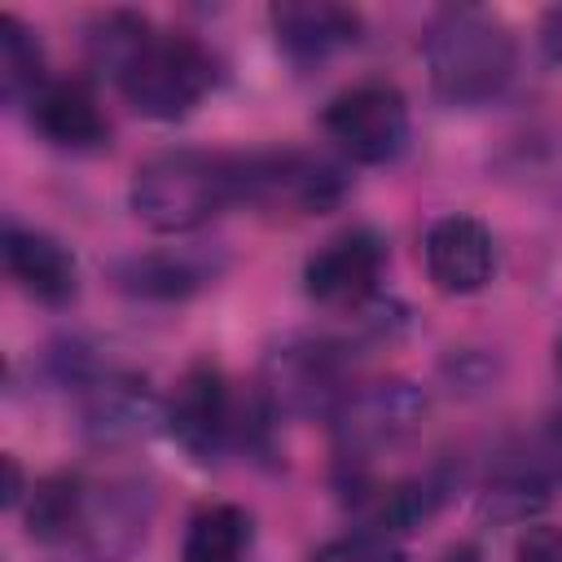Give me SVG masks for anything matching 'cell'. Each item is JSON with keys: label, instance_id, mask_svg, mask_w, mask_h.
Segmentation results:
<instances>
[{"label": "cell", "instance_id": "19", "mask_svg": "<svg viewBox=\"0 0 562 562\" xmlns=\"http://www.w3.org/2000/svg\"><path fill=\"white\" fill-rule=\"evenodd\" d=\"M79 492H83V474H48V479H40L31 487V501H26L31 540L70 544L75 540V518H79Z\"/></svg>", "mask_w": 562, "mask_h": 562}, {"label": "cell", "instance_id": "9", "mask_svg": "<svg viewBox=\"0 0 562 562\" xmlns=\"http://www.w3.org/2000/svg\"><path fill=\"white\" fill-rule=\"evenodd\" d=\"M162 430L189 461L198 465L220 461V452L237 435V413H233L228 378L215 360H193L180 373V382L162 404Z\"/></svg>", "mask_w": 562, "mask_h": 562}, {"label": "cell", "instance_id": "21", "mask_svg": "<svg viewBox=\"0 0 562 562\" xmlns=\"http://www.w3.org/2000/svg\"><path fill=\"white\" fill-rule=\"evenodd\" d=\"M514 562H562V527L558 522H527L514 540Z\"/></svg>", "mask_w": 562, "mask_h": 562}, {"label": "cell", "instance_id": "25", "mask_svg": "<svg viewBox=\"0 0 562 562\" xmlns=\"http://www.w3.org/2000/svg\"><path fill=\"white\" fill-rule=\"evenodd\" d=\"M558 369H562V338H558Z\"/></svg>", "mask_w": 562, "mask_h": 562}, {"label": "cell", "instance_id": "18", "mask_svg": "<svg viewBox=\"0 0 562 562\" xmlns=\"http://www.w3.org/2000/svg\"><path fill=\"white\" fill-rule=\"evenodd\" d=\"M48 83L44 75V48L35 40V31L13 18L0 13V92L9 105H31V97Z\"/></svg>", "mask_w": 562, "mask_h": 562}, {"label": "cell", "instance_id": "13", "mask_svg": "<svg viewBox=\"0 0 562 562\" xmlns=\"http://www.w3.org/2000/svg\"><path fill=\"white\" fill-rule=\"evenodd\" d=\"M0 255H4L9 281L26 299H35L44 307H66L79 294V263H75L70 246L57 241L53 233L9 220L4 237H0Z\"/></svg>", "mask_w": 562, "mask_h": 562}, {"label": "cell", "instance_id": "15", "mask_svg": "<svg viewBox=\"0 0 562 562\" xmlns=\"http://www.w3.org/2000/svg\"><path fill=\"white\" fill-rule=\"evenodd\" d=\"M26 114H31V127L57 149H97L110 136L97 92L83 79H48L31 97Z\"/></svg>", "mask_w": 562, "mask_h": 562}, {"label": "cell", "instance_id": "3", "mask_svg": "<svg viewBox=\"0 0 562 562\" xmlns=\"http://www.w3.org/2000/svg\"><path fill=\"white\" fill-rule=\"evenodd\" d=\"M132 215L167 237L193 233L228 202H241V154L158 149L132 171Z\"/></svg>", "mask_w": 562, "mask_h": 562}, {"label": "cell", "instance_id": "2", "mask_svg": "<svg viewBox=\"0 0 562 562\" xmlns=\"http://www.w3.org/2000/svg\"><path fill=\"white\" fill-rule=\"evenodd\" d=\"M422 57H426L430 92L443 105H461V110L496 101L518 70L514 31L479 4L439 9L426 26Z\"/></svg>", "mask_w": 562, "mask_h": 562}, {"label": "cell", "instance_id": "20", "mask_svg": "<svg viewBox=\"0 0 562 562\" xmlns=\"http://www.w3.org/2000/svg\"><path fill=\"white\" fill-rule=\"evenodd\" d=\"M312 562H404V553H400V544L391 536L356 527V531H347L338 540H325L312 553Z\"/></svg>", "mask_w": 562, "mask_h": 562}, {"label": "cell", "instance_id": "10", "mask_svg": "<svg viewBox=\"0 0 562 562\" xmlns=\"http://www.w3.org/2000/svg\"><path fill=\"white\" fill-rule=\"evenodd\" d=\"M386 272V241L378 228L356 224L321 241L303 263V290L329 312H364Z\"/></svg>", "mask_w": 562, "mask_h": 562}, {"label": "cell", "instance_id": "8", "mask_svg": "<svg viewBox=\"0 0 562 562\" xmlns=\"http://www.w3.org/2000/svg\"><path fill=\"white\" fill-rule=\"evenodd\" d=\"M149 518H154V487L145 479L136 474L83 479L70 544L92 562H127L145 544Z\"/></svg>", "mask_w": 562, "mask_h": 562}, {"label": "cell", "instance_id": "4", "mask_svg": "<svg viewBox=\"0 0 562 562\" xmlns=\"http://www.w3.org/2000/svg\"><path fill=\"white\" fill-rule=\"evenodd\" d=\"M325 136L360 167L395 162L408 145V101L391 79H356L321 110Z\"/></svg>", "mask_w": 562, "mask_h": 562}, {"label": "cell", "instance_id": "12", "mask_svg": "<svg viewBox=\"0 0 562 562\" xmlns=\"http://www.w3.org/2000/svg\"><path fill=\"white\" fill-rule=\"evenodd\" d=\"M426 277L439 294H479L496 277V237L474 215H439L422 237Z\"/></svg>", "mask_w": 562, "mask_h": 562}, {"label": "cell", "instance_id": "7", "mask_svg": "<svg viewBox=\"0 0 562 562\" xmlns=\"http://www.w3.org/2000/svg\"><path fill=\"white\" fill-rule=\"evenodd\" d=\"M426 417V391L408 378H382L351 386V395L338 404L334 439H338V461L342 465H364L386 448H400Z\"/></svg>", "mask_w": 562, "mask_h": 562}, {"label": "cell", "instance_id": "17", "mask_svg": "<svg viewBox=\"0 0 562 562\" xmlns=\"http://www.w3.org/2000/svg\"><path fill=\"white\" fill-rule=\"evenodd\" d=\"M255 522L233 501H211L189 514L180 536V562H241L250 549Z\"/></svg>", "mask_w": 562, "mask_h": 562}, {"label": "cell", "instance_id": "6", "mask_svg": "<svg viewBox=\"0 0 562 562\" xmlns=\"http://www.w3.org/2000/svg\"><path fill=\"white\" fill-rule=\"evenodd\" d=\"M347 198V176L316 149L241 154V202L290 215H325Z\"/></svg>", "mask_w": 562, "mask_h": 562}, {"label": "cell", "instance_id": "22", "mask_svg": "<svg viewBox=\"0 0 562 562\" xmlns=\"http://www.w3.org/2000/svg\"><path fill=\"white\" fill-rule=\"evenodd\" d=\"M540 48H544V57L553 61V66H562V4H553V9H544L540 13Z\"/></svg>", "mask_w": 562, "mask_h": 562}, {"label": "cell", "instance_id": "14", "mask_svg": "<svg viewBox=\"0 0 562 562\" xmlns=\"http://www.w3.org/2000/svg\"><path fill=\"white\" fill-rule=\"evenodd\" d=\"M268 22L294 61H325L360 40V13L334 0H281L268 9Z\"/></svg>", "mask_w": 562, "mask_h": 562}, {"label": "cell", "instance_id": "24", "mask_svg": "<svg viewBox=\"0 0 562 562\" xmlns=\"http://www.w3.org/2000/svg\"><path fill=\"white\" fill-rule=\"evenodd\" d=\"M439 562H479V549H474V544H452Z\"/></svg>", "mask_w": 562, "mask_h": 562}, {"label": "cell", "instance_id": "1", "mask_svg": "<svg viewBox=\"0 0 562 562\" xmlns=\"http://www.w3.org/2000/svg\"><path fill=\"white\" fill-rule=\"evenodd\" d=\"M88 57L114 79L140 119L176 123L215 88V57L184 31H158L140 13H105L88 31Z\"/></svg>", "mask_w": 562, "mask_h": 562}, {"label": "cell", "instance_id": "5", "mask_svg": "<svg viewBox=\"0 0 562 562\" xmlns=\"http://www.w3.org/2000/svg\"><path fill=\"white\" fill-rule=\"evenodd\" d=\"M259 395L281 417H334L338 404L351 395L347 386V360L338 342L325 338H285L263 356L259 369Z\"/></svg>", "mask_w": 562, "mask_h": 562}, {"label": "cell", "instance_id": "16", "mask_svg": "<svg viewBox=\"0 0 562 562\" xmlns=\"http://www.w3.org/2000/svg\"><path fill=\"white\" fill-rule=\"evenodd\" d=\"M211 277H215V268L202 255H189V250H145V255H123L119 263H110V281L123 294L149 299V303L189 299Z\"/></svg>", "mask_w": 562, "mask_h": 562}, {"label": "cell", "instance_id": "26", "mask_svg": "<svg viewBox=\"0 0 562 562\" xmlns=\"http://www.w3.org/2000/svg\"><path fill=\"white\" fill-rule=\"evenodd\" d=\"M558 439H562V413H558Z\"/></svg>", "mask_w": 562, "mask_h": 562}, {"label": "cell", "instance_id": "23", "mask_svg": "<svg viewBox=\"0 0 562 562\" xmlns=\"http://www.w3.org/2000/svg\"><path fill=\"white\" fill-rule=\"evenodd\" d=\"M22 501V465H18V457H4V505L13 509Z\"/></svg>", "mask_w": 562, "mask_h": 562}, {"label": "cell", "instance_id": "11", "mask_svg": "<svg viewBox=\"0 0 562 562\" xmlns=\"http://www.w3.org/2000/svg\"><path fill=\"white\" fill-rule=\"evenodd\" d=\"M79 400V435L97 448H123L145 439L149 430L162 426V404L154 386L140 373L127 369H88L75 382Z\"/></svg>", "mask_w": 562, "mask_h": 562}]
</instances>
